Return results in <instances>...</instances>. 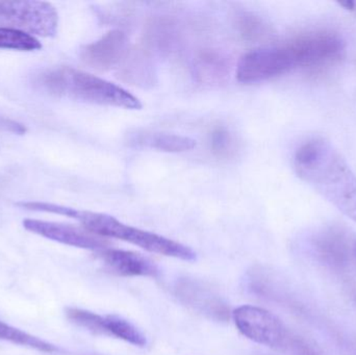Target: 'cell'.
<instances>
[{"instance_id": "cell-1", "label": "cell", "mask_w": 356, "mask_h": 355, "mask_svg": "<svg viewBox=\"0 0 356 355\" xmlns=\"http://www.w3.org/2000/svg\"><path fill=\"white\" fill-rule=\"evenodd\" d=\"M297 175L356 223V175L327 140L314 137L295 151Z\"/></svg>"}, {"instance_id": "cell-2", "label": "cell", "mask_w": 356, "mask_h": 355, "mask_svg": "<svg viewBox=\"0 0 356 355\" xmlns=\"http://www.w3.org/2000/svg\"><path fill=\"white\" fill-rule=\"evenodd\" d=\"M21 208L38 212L62 215L79 220L89 233L100 238H114L134 244L146 251L169 258L192 262L196 260L194 250L168 238L124 224L114 217L100 213L79 210L46 202H22Z\"/></svg>"}, {"instance_id": "cell-3", "label": "cell", "mask_w": 356, "mask_h": 355, "mask_svg": "<svg viewBox=\"0 0 356 355\" xmlns=\"http://www.w3.org/2000/svg\"><path fill=\"white\" fill-rule=\"evenodd\" d=\"M42 91L58 97L99 106L140 110L139 98L116 83L71 67H58L44 71L35 79Z\"/></svg>"}, {"instance_id": "cell-4", "label": "cell", "mask_w": 356, "mask_h": 355, "mask_svg": "<svg viewBox=\"0 0 356 355\" xmlns=\"http://www.w3.org/2000/svg\"><path fill=\"white\" fill-rule=\"evenodd\" d=\"M302 68L300 54L294 39L282 45L257 48L241 58L236 67L240 83H255Z\"/></svg>"}, {"instance_id": "cell-5", "label": "cell", "mask_w": 356, "mask_h": 355, "mask_svg": "<svg viewBox=\"0 0 356 355\" xmlns=\"http://www.w3.org/2000/svg\"><path fill=\"white\" fill-rule=\"evenodd\" d=\"M232 317L236 329L247 339L288 354L295 333L269 311L259 306H242L234 311Z\"/></svg>"}, {"instance_id": "cell-6", "label": "cell", "mask_w": 356, "mask_h": 355, "mask_svg": "<svg viewBox=\"0 0 356 355\" xmlns=\"http://www.w3.org/2000/svg\"><path fill=\"white\" fill-rule=\"evenodd\" d=\"M58 26V12L48 2L0 1V27L50 38L56 35Z\"/></svg>"}, {"instance_id": "cell-7", "label": "cell", "mask_w": 356, "mask_h": 355, "mask_svg": "<svg viewBox=\"0 0 356 355\" xmlns=\"http://www.w3.org/2000/svg\"><path fill=\"white\" fill-rule=\"evenodd\" d=\"M307 247L318 263L337 274L350 268L353 248L350 237L340 226L318 229L307 238Z\"/></svg>"}, {"instance_id": "cell-8", "label": "cell", "mask_w": 356, "mask_h": 355, "mask_svg": "<svg viewBox=\"0 0 356 355\" xmlns=\"http://www.w3.org/2000/svg\"><path fill=\"white\" fill-rule=\"evenodd\" d=\"M66 316L73 324L85 329L94 335L117 338L137 347H145L147 345L145 335L133 323L122 317L116 315L102 316L76 308H67Z\"/></svg>"}, {"instance_id": "cell-9", "label": "cell", "mask_w": 356, "mask_h": 355, "mask_svg": "<svg viewBox=\"0 0 356 355\" xmlns=\"http://www.w3.org/2000/svg\"><path fill=\"white\" fill-rule=\"evenodd\" d=\"M175 294L181 304L209 320L226 322L232 317L227 302L211 286L199 279H178L175 285Z\"/></svg>"}, {"instance_id": "cell-10", "label": "cell", "mask_w": 356, "mask_h": 355, "mask_svg": "<svg viewBox=\"0 0 356 355\" xmlns=\"http://www.w3.org/2000/svg\"><path fill=\"white\" fill-rule=\"evenodd\" d=\"M23 227L35 235L41 236L46 239L64 244V245L72 246V247L100 251L106 249L108 246V242L102 238L71 225L47 222V221L35 220V219H25L23 221Z\"/></svg>"}, {"instance_id": "cell-11", "label": "cell", "mask_w": 356, "mask_h": 355, "mask_svg": "<svg viewBox=\"0 0 356 355\" xmlns=\"http://www.w3.org/2000/svg\"><path fill=\"white\" fill-rule=\"evenodd\" d=\"M129 53V42L122 31L114 29L81 49V60L98 71H108L120 64Z\"/></svg>"}, {"instance_id": "cell-12", "label": "cell", "mask_w": 356, "mask_h": 355, "mask_svg": "<svg viewBox=\"0 0 356 355\" xmlns=\"http://www.w3.org/2000/svg\"><path fill=\"white\" fill-rule=\"evenodd\" d=\"M98 256L106 270L118 276L156 279L160 275L159 267L137 252L106 248L98 251Z\"/></svg>"}, {"instance_id": "cell-13", "label": "cell", "mask_w": 356, "mask_h": 355, "mask_svg": "<svg viewBox=\"0 0 356 355\" xmlns=\"http://www.w3.org/2000/svg\"><path fill=\"white\" fill-rule=\"evenodd\" d=\"M134 145L152 148L165 152L190 151L196 147V141L186 135L165 133H142L131 135Z\"/></svg>"}, {"instance_id": "cell-14", "label": "cell", "mask_w": 356, "mask_h": 355, "mask_svg": "<svg viewBox=\"0 0 356 355\" xmlns=\"http://www.w3.org/2000/svg\"><path fill=\"white\" fill-rule=\"evenodd\" d=\"M0 340L2 341L10 342L15 345L23 346V347L31 348V349L38 350V352H46V354H52L56 352V347L40 338L29 335L21 329L10 327L6 323L0 321Z\"/></svg>"}, {"instance_id": "cell-15", "label": "cell", "mask_w": 356, "mask_h": 355, "mask_svg": "<svg viewBox=\"0 0 356 355\" xmlns=\"http://www.w3.org/2000/svg\"><path fill=\"white\" fill-rule=\"evenodd\" d=\"M41 48V43L33 35L15 29L0 27V49L35 51Z\"/></svg>"}, {"instance_id": "cell-16", "label": "cell", "mask_w": 356, "mask_h": 355, "mask_svg": "<svg viewBox=\"0 0 356 355\" xmlns=\"http://www.w3.org/2000/svg\"><path fill=\"white\" fill-rule=\"evenodd\" d=\"M197 75L202 81H221V77L225 74V64L223 58L215 52H203L198 60L196 67Z\"/></svg>"}, {"instance_id": "cell-17", "label": "cell", "mask_w": 356, "mask_h": 355, "mask_svg": "<svg viewBox=\"0 0 356 355\" xmlns=\"http://www.w3.org/2000/svg\"><path fill=\"white\" fill-rule=\"evenodd\" d=\"M241 29L245 38L249 40L259 39L267 35V27L257 17L243 16L240 22Z\"/></svg>"}, {"instance_id": "cell-18", "label": "cell", "mask_w": 356, "mask_h": 355, "mask_svg": "<svg viewBox=\"0 0 356 355\" xmlns=\"http://www.w3.org/2000/svg\"><path fill=\"white\" fill-rule=\"evenodd\" d=\"M211 141L213 154L219 156H228L234 146L232 135L223 129H218L213 131Z\"/></svg>"}, {"instance_id": "cell-19", "label": "cell", "mask_w": 356, "mask_h": 355, "mask_svg": "<svg viewBox=\"0 0 356 355\" xmlns=\"http://www.w3.org/2000/svg\"><path fill=\"white\" fill-rule=\"evenodd\" d=\"M288 354L291 355H323L314 344L297 335H295L294 339H293Z\"/></svg>"}, {"instance_id": "cell-20", "label": "cell", "mask_w": 356, "mask_h": 355, "mask_svg": "<svg viewBox=\"0 0 356 355\" xmlns=\"http://www.w3.org/2000/svg\"><path fill=\"white\" fill-rule=\"evenodd\" d=\"M0 131H2V133L22 135V133L26 131V129L21 123L10 120V119L4 118V117H0Z\"/></svg>"}, {"instance_id": "cell-21", "label": "cell", "mask_w": 356, "mask_h": 355, "mask_svg": "<svg viewBox=\"0 0 356 355\" xmlns=\"http://www.w3.org/2000/svg\"><path fill=\"white\" fill-rule=\"evenodd\" d=\"M355 254H356V246H355Z\"/></svg>"}]
</instances>
